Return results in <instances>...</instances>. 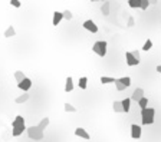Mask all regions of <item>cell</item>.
<instances>
[{
    "instance_id": "7402d4cb",
    "label": "cell",
    "mask_w": 161,
    "mask_h": 142,
    "mask_svg": "<svg viewBox=\"0 0 161 142\" xmlns=\"http://www.w3.org/2000/svg\"><path fill=\"white\" fill-rule=\"evenodd\" d=\"M118 81H120L121 83L124 85V86H131V78L129 76H124V78H118Z\"/></svg>"
},
{
    "instance_id": "44dd1931",
    "label": "cell",
    "mask_w": 161,
    "mask_h": 142,
    "mask_svg": "<svg viewBox=\"0 0 161 142\" xmlns=\"http://www.w3.org/2000/svg\"><path fill=\"white\" fill-rule=\"evenodd\" d=\"M24 78H26V75H24L22 70H16V72H15V79H16L17 83H19V82H22Z\"/></svg>"
},
{
    "instance_id": "3957f363",
    "label": "cell",
    "mask_w": 161,
    "mask_h": 142,
    "mask_svg": "<svg viewBox=\"0 0 161 142\" xmlns=\"http://www.w3.org/2000/svg\"><path fill=\"white\" fill-rule=\"evenodd\" d=\"M108 43L105 42V40H98V42L94 43V46H92V52L98 55V56H101V58H104L105 55H106V52H108Z\"/></svg>"
},
{
    "instance_id": "ac0fdd59",
    "label": "cell",
    "mask_w": 161,
    "mask_h": 142,
    "mask_svg": "<svg viewBox=\"0 0 161 142\" xmlns=\"http://www.w3.org/2000/svg\"><path fill=\"white\" fill-rule=\"evenodd\" d=\"M121 103H122V109H124V112H129L131 98H125V99H122V100H121Z\"/></svg>"
},
{
    "instance_id": "6da1fadb",
    "label": "cell",
    "mask_w": 161,
    "mask_h": 142,
    "mask_svg": "<svg viewBox=\"0 0 161 142\" xmlns=\"http://www.w3.org/2000/svg\"><path fill=\"white\" fill-rule=\"evenodd\" d=\"M26 129V125H24V118L17 115L13 122H12V135L13 136H19V135L23 134V131Z\"/></svg>"
},
{
    "instance_id": "8fae6325",
    "label": "cell",
    "mask_w": 161,
    "mask_h": 142,
    "mask_svg": "<svg viewBox=\"0 0 161 142\" xmlns=\"http://www.w3.org/2000/svg\"><path fill=\"white\" fill-rule=\"evenodd\" d=\"M75 135H76V136H79V138L86 139V141H88V139H91L89 134L86 132V131H85V129H83V128H76V129H75Z\"/></svg>"
},
{
    "instance_id": "cb8c5ba5",
    "label": "cell",
    "mask_w": 161,
    "mask_h": 142,
    "mask_svg": "<svg viewBox=\"0 0 161 142\" xmlns=\"http://www.w3.org/2000/svg\"><path fill=\"white\" fill-rule=\"evenodd\" d=\"M115 82V78H111V76H102L101 78V83L106 85V83H114Z\"/></svg>"
},
{
    "instance_id": "484cf974",
    "label": "cell",
    "mask_w": 161,
    "mask_h": 142,
    "mask_svg": "<svg viewBox=\"0 0 161 142\" xmlns=\"http://www.w3.org/2000/svg\"><path fill=\"white\" fill-rule=\"evenodd\" d=\"M138 105H140V108L141 109H145V108H148V99L147 98H141V99L138 100Z\"/></svg>"
},
{
    "instance_id": "52a82bcc",
    "label": "cell",
    "mask_w": 161,
    "mask_h": 142,
    "mask_svg": "<svg viewBox=\"0 0 161 142\" xmlns=\"http://www.w3.org/2000/svg\"><path fill=\"white\" fill-rule=\"evenodd\" d=\"M125 59H127V65L128 66H137V65H140V62H141L131 52H125Z\"/></svg>"
},
{
    "instance_id": "603a6c76",
    "label": "cell",
    "mask_w": 161,
    "mask_h": 142,
    "mask_svg": "<svg viewBox=\"0 0 161 142\" xmlns=\"http://www.w3.org/2000/svg\"><path fill=\"white\" fill-rule=\"evenodd\" d=\"M49 122H50V121H49V118H43V119H42V121L39 122V125H38V126H39V128L42 129V131H45V129L48 128Z\"/></svg>"
},
{
    "instance_id": "83f0119b",
    "label": "cell",
    "mask_w": 161,
    "mask_h": 142,
    "mask_svg": "<svg viewBox=\"0 0 161 142\" xmlns=\"http://www.w3.org/2000/svg\"><path fill=\"white\" fill-rule=\"evenodd\" d=\"M140 1H141V6H140V9H141V10H147L148 6H150V1H148V0H140Z\"/></svg>"
},
{
    "instance_id": "2e32d148",
    "label": "cell",
    "mask_w": 161,
    "mask_h": 142,
    "mask_svg": "<svg viewBox=\"0 0 161 142\" xmlns=\"http://www.w3.org/2000/svg\"><path fill=\"white\" fill-rule=\"evenodd\" d=\"M78 85H79V88L82 89V91H85V89L88 88V78H86V76H82V78H79V82H78Z\"/></svg>"
},
{
    "instance_id": "f1b7e54d",
    "label": "cell",
    "mask_w": 161,
    "mask_h": 142,
    "mask_svg": "<svg viewBox=\"0 0 161 142\" xmlns=\"http://www.w3.org/2000/svg\"><path fill=\"white\" fill-rule=\"evenodd\" d=\"M62 13H64V19H66V20H71L72 19V12L71 10H65Z\"/></svg>"
},
{
    "instance_id": "4316f807",
    "label": "cell",
    "mask_w": 161,
    "mask_h": 142,
    "mask_svg": "<svg viewBox=\"0 0 161 142\" xmlns=\"http://www.w3.org/2000/svg\"><path fill=\"white\" fill-rule=\"evenodd\" d=\"M114 83H115V88H117V91H118V92H122L124 89H127V86H124V85L121 83L118 79H115V82H114Z\"/></svg>"
},
{
    "instance_id": "277c9868",
    "label": "cell",
    "mask_w": 161,
    "mask_h": 142,
    "mask_svg": "<svg viewBox=\"0 0 161 142\" xmlns=\"http://www.w3.org/2000/svg\"><path fill=\"white\" fill-rule=\"evenodd\" d=\"M26 131H27V135H29V138L30 139H35V141H42L43 139V131L40 129L39 126L33 125V126H29V128H26Z\"/></svg>"
},
{
    "instance_id": "30bf717a",
    "label": "cell",
    "mask_w": 161,
    "mask_h": 142,
    "mask_svg": "<svg viewBox=\"0 0 161 142\" xmlns=\"http://www.w3.org/2000/svg\"><path fill=\"white\" fill-rule=\"evenodd\" d=\"M64 20V13L62 12H53V19H52V25L53 26H58L61 22Z\"/></svg>"
},
{
    "instance_id": "4fadbf2b",
    "label": "cell",
    "mask_w": 161,
    "mask_h": 142,
    "mask_svg": "<svg viewBox=\"0 0 161 142\" xmlns=\"http://www.w3.org/2000/svg\"><path fill=\"white\" fill-rule=\"evenodd\" d=\"M29 98H30V95H29V92H23V95L17 96L16 99H15V102H16V103H24L26 100H29Z\"/></svg>"
},
{
    "instance_id": "7a4b0ae2",
    "label": "cell",
    "mask_w": 161,
    "mask_h": 142,
    "mask_svg": "<svg viewBox=\"0 0 161 142\" xmlns=\"http://www.w3.org/2000/svg\"><path fill=\"white\" fill-rule=\"evenodd\" d=\"M155 119V109L154 108H145L141 109V122L143 125H151Z\"/></svg>"
},
{
    "instance_id": "e575fe53",
    "label": "cell",
    "mask_w": 161,
    "mask_h": 142,
    "mask_svg": "<svg viewBox=\"0 0 161 142\" xmlns=\"http://www.w3.org/2000/svg\"><path fill=\"white\" fill-rule=\"evenodd\" d=\"M91 1H105V0H91Z\"/></svg>"
},
{
    "instance_id": "d6986e66",
    "label": "cell",
    "mask_w": 161,
    "mask_h": 142,
    "mask_svg": "<svg viewBox=\"0 0 161 142\" xmlns=\"http://www.w3.org/2000/svg\"><path fill=\"white\" fill-rule=\"evenodd\" d=\"M64 109H65V112H71V113H75V112L78 111V109L75 108L72 103H69V102H66L64 105Z\"/></svg>"
},
{
    "instance_id": "9c48e42d",
    "label": "cell",
    "mask_w": 161,
    "mask_h": 142,
    "mask_svg": "<svg viewBox=\"0 0 161 142\" xmlns=\"http://www.w3.org/2000/svg\"><path fill=\"white\" fill-rule=\"evenodd\" d=\"M144 89L143 88H137L134 92H132V95H131V100H135V102H138V100L141 99V98H144Z\"/></svg>"
},
{
    "instance_id": "d4e9b609",
    "label": "cell",
    "mask_w": 161,
    "mask_h": 142,
    "mask_svg": "<svg viewBox=\"0 0 161 142\" xmlns=\"http://www.w3.org/2000/svg\"><path fill=\"white\" fill-rule=\"evenodd\" d=\"M128 6L131 9H140L141 1H140V0H128Z\"/></svg>"
},
{
    "instance_id": "e0dca14e",
    "label": "cell",
    "mask_w": 161,
    "mask_h": 142,
    "mask_svg": "<svg viewBox=\"0 0 161 142\" xmlns=\"http://www.w3.org/2000/svg\"><path fill=\"white\" fill-rule=\"evenodd\" d=\"M15 36H16L15 27L13 26H9L7 29H6V32H4V37H15Z\"/></svg>"
},
{
    "instance_id": "7c38bea8",
    "label": "cell",
    "mask_w": 161,
    "mask_h": 142,
    "mask_svg": "<svg viewBox=\"0 0 161 142\" xmlns=\"http://www.w3.org/2000/svg\"><path fill=\"white\" fill-rule=\"evenodd\" d=\"M73 91V79L72 76H68L66 78V81H65V92L69 93Z\"/></svg>"
},
{
    "instance_id": "1f68e13d",
    "label": "cell",
    "mask_w": 161,
    "mask_h": 142,
    "mask_svg": "<svg viewBox=\"0 0 161 142\" xmlns=\"http://www.w3.org/2000/svg\"><path fill=\"white\" fill-rule=\"evenodd\" d=\"M131 53H132V55H134V56H135V58H137L138 60H141V55H140V50H132Z\"/></svg>"
},
{
    "instance_id": "836d02e7",
    "label": "cell",
    "mask_w": 161,
    "mask_h": 142,
    "mask_svg": "<svg viewBox=\"0 0 161 142\" xmlns=\"http://www.w3.org/2000/svg\"><path fill=\"white\" fill-rule=\"evenodd\" d=\"M148 1H150V4H157L158 0H148Z\"/></svg>"
},
{
    "instance_id": "5b68a950",
    "label": "cell",
    "mask_w": 161,
    "mask_h": 142,
    "mask_svg": "<svg viewBox=\"0 0 161 142\" xmlns=\"http://www.w3.org/2000/svg\"><path fill=\"white\" fill-rule=\"evenodd\" d=\"M82 26H83L85 30H88V32H91V33H98V26L94 20H85Z\"/></svg>"
},
{
    "instance_id": "f546056e",
    "label": "cell",
    "mask_w": 161,
    "mask_h": 142,
    "mask_svg": "<svg viewBox=\"0 0 161 142\" xmlns=\"http://www.w3.org/2000/svg\"><path fill=\"white\" fill-rule=\"evenodd\" d=\"M10 4H12L13 7H16V9H19L20 6H22V3H20L19 0H10Z\"/></svg>"
},
{
    "instance_id": "ba28073f",
    "label": "cell",
    "mask_w": 161,
    "mask_h": 142,
    "mask_svg": "<svg viewBox=\"0 0 161 142\" xmlns=\"http://www.w3.org/2000/svg\"><path fill=\"white\" fill-rule=\"evenodd\" d=\"M141 132H143V129H141L140 125H137V124H132L131 125V136L134 139H140L141 138Z\"/></svg>"
},
{
    "instance_id": "9a60e30c",
    "label": "cell",
    "mask_w": 161,
    "mask_h": 142,
    "mask_svg": "<svg viewBox=\"0 0 161 142\" xmlns=\"http://www.w3.org/2000/svg\"><path fill=\"white\" fill-rule=\"evenodd\" d=\"M109 7H111V6H109V1L105 0L104 3H102V6H101V13H102L104 16H108V15H109Z\"/></svg>"
},
{
    "instance_id": "4dcf8cb0",
    "label": "cell",
    "mask_w": 161,
    "mask_h": 142,
    "mask_svg": "<svg viewBox=\"0 0 161 142\" xmlns=\"http://www.w3.org/2000/svg\"><path fill=\"white\" fill-rule=\"evenodd\" d=\"M134 23H135V20H134V17L132 16H128V27H132V26H134Z\"/></svg>"
},
{
    "instance_id": "d6a6232c",
    "label": "cell",
    "mask_w": 161,
    "mask_h": 142,
    "mask_svg": "<svg viewBox=\"0 0 161 142\" xmlns=\"http://www.w3.org/2000/svg\"><path fill=\"white\" fill-rule=\"evenodd\" d=\"M155 70H157V72H158V73L161 75V65H158V66L155 67Z\"/></svg>"
},
{
    "instance_id": "ffe728a7",
    "label": "cell",
    "mask_w": 161,
    "mask_h": 142,
    "mask_svg": "<svg viewBox=\"0 0 161 142\" xmlns=\"http://www.w3.org/2000/svg\"><path fill=\"white\" fill-rule=\"evenodd\" d=\"M151 49H153V40H151V39H147L145 43L143 45V49L141 50H144V52H150Z\"/></svg>"
},
{
    "instance_id": "8992f818",
    "label": "cell",
    "mask_w": 161,
    "mask_h": 142,
    "mask_svg": "<svg viewBox=\"0 0 161 142\" xmlns=\"http://www.w3.org/2000/svg\"><path fill=\"white\" fill-rule=\"evenodd\" d=\"M17 88H19L20 91H23V92H27V91L32 88V79L24 78L22 82H19V83H17Z\"/></svg>"
},
{
    "instance_id": "5bb4252c",
    "label": "cell",
    "mask_w": 161,
    "mask_h": 142,
    "mask_svg": "<svg viewBox=\"0 0 161 142\" xmlns=\"http://www.w3.org/2000/svg\"><path fill=\"white\" fill-rule=\"evenodd\" d=\"M112 109L115 113H121V112H124V109H122V103H121V100H115L112 103Z\"/></svg>"
}]
</instances>
